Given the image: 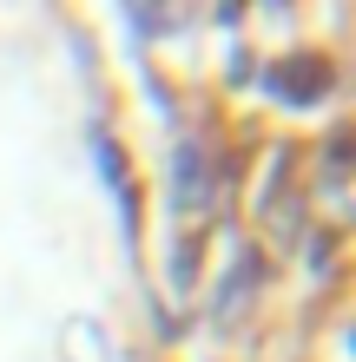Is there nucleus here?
<instances>
[{
	"label": "nucleus",
	"instance_id": "nucleus-1",
	"mask_svg": "<svg viewBox=\"0 0 356 362\" xmlns=\"http://www.w3.org/2000/svg\"><path fill=\"white\" fill-rule=\"evenodd\" d=\"M277 86H290V93H317V86H323V66H310V73H277Z\"/></svg>",
	"mask_w": 356,
	"mask_h": 362
}]
</instances>
